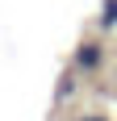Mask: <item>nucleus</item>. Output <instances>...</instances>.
I'll return each mask as SVG.
<instances>
[{
  "instance_id": "obj_2",
  "label": "nucleus",
  "mask_w": 117,
  "mask_h": 121,
  "mask_svg": "<svg viewBox=\"0 0 117 121\" xmlns=\"http://www.w3.org/2000/svg\"><path fill=\"white\" fill-rule=\"evenodd\" d=\"M100 25H105V29H113V25H117V0H105V13H100Z\"/></svg>"
},
{
  "instance_id": "obj_1",
  "label": "nucleus",
  "mask_w": 117,
  "mask_h": 121,
  "mask_svg": "<svg viewBox=\"0 0 117 121\" xmlns=\"http://www.w3.org/2000/svg\"><path fill=\"white\" fill-rule=\"evenodd\" d=\"M75 67H80V71H100V67H105V46H100V42H84V46L75 50Z\"/></svg>"
}]
</instances>
